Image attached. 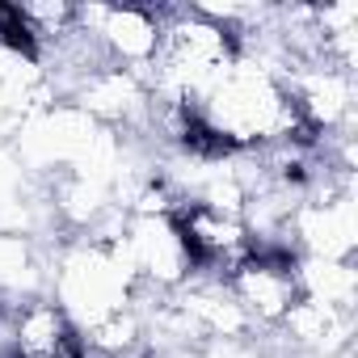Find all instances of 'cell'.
Wrapping results in <instances>:
<instances>
[{
    "label": "cell",
    "mask_w": 358,
    "mask_h": 358,
    "mask_svg": "<svg viewBox=\"0 0 358 358\" xmlns=\"http://www.w3.org/2000/svg\"><path fill=\"white\" fill-rule=\"evenodd\" d=\"M278 329L291 337V345H299V350H308V354H316V358H337V354L350 350L354 312L329 308V303H320V299H303V295H299V303L282 316Z\"/></svg>",
    "instance_id": "obj_1"
}]
</instances>
